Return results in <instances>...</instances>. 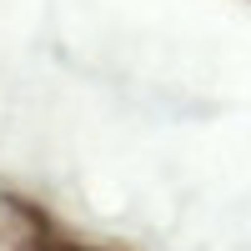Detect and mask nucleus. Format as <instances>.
<instances>
[]
</instances>
